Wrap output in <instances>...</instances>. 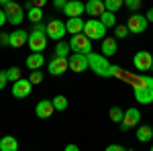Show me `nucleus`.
<instances>
[{
  "label": "nucleus",
  "mask_w": 153,
  "mask_h": 151,
  "mask_svg": "<svg viewBox=\"0 0 153 151\" xmlns=\"http://www.w3.org/2000/svg\"><path fill=\"white\" fill-rule=\"evenodd\" d=\"M68 33V29H65V23L63 21H59V19H51L47 23V37L49 39H57L61 41L63 37Z\"/></svg>",
  "instance_id": "9b49d317"
},
{
  "label": "nucleus",
  "mask_w": 153,
  "mask_h": 151,
  "mask_svg": "<svg viewBox=\"0 0 153 151\" xmlns=\"http://www.w3.org/2000/svg\"><path fill=\"white\" fill-rule=\"evenodd\" d=\"M151 70H153V65H151Z\"/></svg>",
  "instance_id": "37998d69"
},
{
  "label": "nucleus",
  "mask_w": 153,
  "mask_h": 151,
  "mask_svg": "<svg viewBox=\"0 0 153 151\" xmlns=\"http://www.w3.org/2000/svg\"><path fill=\"white\" fill-rule=\"evenodd\" d=\"M127 27H129V33H135V35H139V33H145L147 31V27H149V21H147V16L145 14H139V12H135L133 16H131L129 21H127Z\"/></svg>",
  "instance_id": "1a4fd4ad"
},
{
  "label": "nucleus",
  "mask_w": 153,
  "mask_h": 151,
  "mask_svg": "<svg viewBox=\"0 0 153 151\" xmlns=\"http://www.w3.org/2000/svg\"><path fill=\"white\" fill-rule=\"evenodd\" d=\"M139 121H141V112H139L135 106H133V108H127L123 121L118 123V125H120V131H131V129H135L139 125Z\"/></svg>",
  "instance_id": "6e6552de"
},
{
  "label": "nucleus",
  "mask_w": 153,
  "mask_h": 151,
  "mask_svg": "<svg viewBox=\"0 0 153 151\" xmlns=\"http://www.w3.org/2000/svg\"><path fill=\"white\" fill-rule=\"evenodd\" d=\"M133 94L139 104L153 102V78L151 76H137L133 80Z\"/></svg>",
  "instance_id": "f03ea898"
},
{
  "label": "nucleus",
  "mask_w": 153,
  "mask_h": 151,
  "mask_svg": "<svg viewBox=\"0 0 153 151\" xmlns=\"http://www.w3.org/2000/svg\"><path fill=\"white\" fill-rule=\"evenodd\" d=\"M108 115H110V121H112V123H120L123 116H125V110H123L120 106H110Z\"/></svg>",
  "instance_id": "bb28decb"
},
{
  "label": "nucleus",
  "mask_w": 153,
  "mask_h": 151,
  "mask_svg": "<svg viewBox=\"0 0 153 151\" xmlns=\"http://www.w3.org/2000/svg\"><path fill=\"white\" fill-rule=\"evenodd\" d=\"M19 149V141L12 135H6L0 139V151H16Z\"/></svg>",
  "instance_id": "412c9836"
},
{
  "label": "nucleus",
  "mask_w": 153,
  "mask_h": 151,
  "mask_svg": "<svg viewBox=\"0 0 153 151\" xmlns=\"http://www.w3.org/2000/svg\"><path fill=\"white\" fill-rule=\"evenodd\" d=\"M27 41H29V33H27L25 29H16V31H12V33H10L8 45L14 47V49H19V47H23Z\"/></svg>",
  "instance_id": "dca6fc26"
},
{
  "label": "nucleus",
  "mask_w": 153,
  "mask_h": 151,
  "mask_svg": "<svg viewBox=\"0 0 153 151\" xmlns=\"http://www.w3.org/2000/svg\"><path fill=\"white\" fill-rule=\"evenodd\" d=\"M8 39H10V33H8V35H6V33H0V45H8Z\"/></svg>",
  "instance_id": "f704fd0d"
},
{
  "label": "nucleus",
  "mask_w": 153,
  "mask_h": 151,
  "mask_svg": "<svg viewBox=\"0 0 153 151\" xmlns=\"http://www.w3.org/2000/svg\"><path fill=\"white\" fill-rule=\"evenodd\" d=\"M51 102H53V106H55V110H59V112H63V110L68 108V98H65L63 94H57Z\"/></svg>",
  "instance_id": "a878e982"
},
{
  "label": "nucleus",
  "mask_w": 153,
  "mask_h": 151,
  "mask_svg": "<svg viewBox=\"0 0 153 151\" xmlns=\"http://www.w3.org/2000/svg\"><path fill=\"white\" fill-rule=\"evenodd\" d=\"M120 6H125V0H104V8L110 12L120 10Z\"/></svg>",
  "instance_id": "c85d7f7f"
},
{
  "label": "nucleus",
  "mask_w": 153,
  "mask_h": 151,
  "mask_svg": "<svg viewBox=\"0 0 153 151\" xmlns=\"http://www.w3.org/2000/svg\"><path fill=\"white\" fill-rule=\"evenodd\" d=\"M127 35H129V27L127 25H117L114 27V37L117 39H125Z\"/></svg>",
  "instance_id": "7c9ffc66"
},
{
  "label": "nucleus",
  "mask_w": 153,
  "mask_h": 151,
  "mask_svg": "<svg viewBox=\"0 0 153 151\" xmlns=\"http://www.w3.org/2000/svg\"><path fill=\"white\" fill-rule=\"evenodd\" d=\"M25 63H27V68H29V70H41V68L45 65V57L41 55V51H33V53L27 57Z\"/></svg>",
  "instance_id": "6ab92c4d"
},
{
  "label": "nucleus",
  "mask_w": 153,
  "mask_h": 151,
  "mask_svg": "<svg viewBox=\"0 0 153 151\" xmlns=\"http://www.w3.org/2000/svg\"><path fill=\"white\" fill-rule=\"evenodd\" d=\"M53 112H55V106H53L51 100H39V102H37L35 115L39 116V118H49Z\"/></svg>",
  "instance_id": "2eb2a0df"
},
{
  "label": "nucleus",
  "mask_w": 153,
  "mask_h": 151,
  "mask_svg": "<svg viewBox=\"0 0 153 151\" xmlns=\"http://www.w3.org/2000/svg\"><path fill=\"white\" fill-rule=\"evenodd\" d=\"M31 2H33L35 6H41V8H43V6L47 4V0H31Z\"/></svg>",
  "instance_id": "4c0bfd02"
},
{
  "label": "nucleus",
  "mask_w": 153,
  "mask_h": 151,
  "mask_svg": "<svg viewBox=\"0 0 153 151\" xmlns=\"http://www.w3.org/2000/svg\"><path fill=\"white\" fill-rule=\"evenodd\" d=\"M6 78H8V82H16V80H21V78H23V71H21V68L12 65V68L6 70Z\"/></svg>",
  "instance_id": "cd10ccee"
},
{
  "label": "nucleus",
  "mask_w": 153,
  "mask_h": 151,
  "mask_svg": "<svg viewBox=\"0 0 153 151\" xmlns=\"http://www.w3.org/2000/svg\"><path fill=\"white\" fill-rule=\"evenodd\" d=\"M102 53L106 57L117 53V37H104L102 39Z\"/></svg>",
  "instance_id": "aec40b11"
},
{
  "label": "nucleus",
  "mask_w": 153,
  "mask_h": 151,
  "mask_svg": "<svg viewBox=\"0 0 153 151\" xmlns=\"http://www.w3.org/2000/svg\"><path fill=\"white\" fill-rule=\"evenodd\" d=\"M84 35H88V39H104L106 37V27L100 19L90 16L84 23Z\"/></svg>",
  "instance_id": "20e7f679"
},
{
  "label": "nucleus",
  "mask_w": 153,
  "mask_h": 151,
  "mask_svg": "<svg viewBox=\"0 0 153 151\" xmlns=\"http://www.w3.org/2000/svg\"><path fill=\"white\" fill-rule=\"evenodd\" d=\"M29 80L33 82V86H35V84H41V82H43V71H41V70H31Z\"/></svg>",
  "instance_id": "2f4dec72"
},
{
  "label": "nucleus",
  "mask_w": 153,
  "mask_h": 151,
  "mask_svg": "<svg viewBox=\"0 0 153 151\" xmlns=\"http://www.w3.org/2000/svg\"><path fill=\"white\" fill-rule=\"evenodd\" d=\"M137 139L141 141V143L151 141L153 139V127H149V125H141V127L137 129Z\"/></svg>",
  "instance_id": "5701e85b"
},
{
  "label": "nucleus",
  "mask_w": 153,
  "mask_h": 151,
  "mask_svg": "<svg viewBox=\"0 0 153 151\" xmlns=\"http://www.w3.org/2000/svg\"><path fill=\"white\" fill-rule=\"evenodd\" d=\"M10 92H12L14 98H27L29 94L33 92V82L29 80V78H21V80L12 82Z\"/></svg>",
  "instance_id": "9d476101"
},
{
  "label": "nucleus",
  "mask_w": 153,
  "mask_h": 151,
  "mask_svg": "<svg viewBox=\"0 0 153 151\" xmlns=\"http://www.w3.org/2000/svg\"><path fill=\"white\" fill-rule=\"evenodd\" d=\"M8 2H12V0H0V6H6Z\"/></svg>",
  "instance_id": "a19ab883"
},
{
  "label": "nucleus",
  "mask_w": 153,
  "mask_h": 151,
  "mask_svg": "<svg viewBox=\"0 0 153 151\" xmlns=\"http://www.w3.org/2000/svg\"><path fill=\"white\" fill-rule=\"evenodd\" d=\"M27 19H29L33 25H35V23H41V21H43V8L33 4L31 8H27Z\"/></svg>",
  "instance_id": "4be33fe9"
},
{
  "label": "nucleus",
  "mask_w": 153,
  "mask_h": 151,
  "mask_svg": "<svg viewBox=\"0 0 153 151\" xmlns=\"http://www.w3.org/2000/svg\"><path fill=\"white\" fill-rule=\"evenodd\" d=\"M70 51L71 47L68 41H57V45H55V53L53 55H61V57H70Z\"/></svg>",
  "instance_id": "393cba45"
},
{
  "label": "nucleus",
  "mask_w": 153,
  "mask_h": 151,
  "mask_svg": "<svg viewBox=\"0 0 153 151\" xmlns=\"http://www.w3.org/2000/svg\"><path fill=\"white\" fill-rule=\"evenodd\" d=\"M125 6H127L131 12H139L141 6H143V2L141 0H125Z\"/></svg>",
  "instance_id": "c756f323"
},
{
  "label": "nucleus",
  "mask_w": 153,
  "mask_h": 151,
  "mask_svg": "<svg viewBox=\"0 0 153 151\" xmlns=\"http://www.w3.org/2000/svg\"><path fill=\"white\" fill-rule=\"evenodd\" d=\"M70 70L74 74H82V71L88 70V55H84V53H74L70 55Z\"/></svg>",
  "instance_id": "ddd939ff"
},
{
  "label": "nucleus",
  "mask_w": 153,
  "mask_h": 151,
  "mask_svg": "<svg viewBox=\"0 0 153 151\" xmlns=\"http://www.w3.org/2000/svg\"><path fill=\"white\" fill-rule=\"evenodd\" d=\"M145 16H147V21H149V23H153V6H151L147 12H145Z\"/></svg>",
  "instance_id": "58836bf2"
},
{
  "label": "nucleus",
  "mask_w": 153,
  "mask_h": 151,
  "mask_svg": "<svg viewBox=\"0 0 153 151\" xmlns=\"http://www.w3.org/2000/svg\"><path fill=\"white\" fill-rule=\"evenodd\" d=\"M68 70H70V59L61 55H53V59L47 63V71L51 76H63Z\"/></svg>",
  "instance_id": "0eeeda50"
},
{
  "label": "nucleus",
  "mask_w": 153,
  "mask_h": 151,
  "mask_svg": "<svg viewBox=\"0 0 153 151\" xmlns=\"http://www.w3.org/2000/svg\"><path fill=\"white\" fill-rule=\"evenodd\" d=\"M84 23L82 16H68V23H65V29L70 35H78V33H84Z\"/></svg>",
  "instance_id": "f3484780"
},
{
  "label": "nucleus",
  "mask_w": 153,
  "mask_h": 151,
  "mask_svg": "<svg viewBox=\"0 0 153 151\" xmlns=\"http://www.w3.org/2000/svg\"><path fill=\"white\" fill-rule=\"evenodd\" d=\"M104 10H106L104 8V0H88V2H86V12H88V16L98 19Z\"/></svg>",
  "instance_id": "a211bd4d"
},
{
  "label": "nucleus",
  "mask_w": 153,
  "mask_h": 151,
  "mask_svg": "<svg viewBox=\"0 0 153 151\" xmlns=\"http://www.w3.org/2000/svg\"><path fill=\"white\" fill-rule=\"evenodd\" d=\"M6 82H8V78H6V70H4V71H0V90L6 88Z\"/></svg>",
  "instance_id": "473e14b6"
},
{
  "label": "nucleus",
  "mask_w": 153,
  "mask_h": 151,
  "mask_svg": "<svg viewBox=\"0 0 153 151\" xmlns=\"http://www.w3.org/2000/svg\"><path fill=\"white\" fill-rule=\"evenodd\" d=\"M151 151H153V145H151Z\"/></svg>",
  "instance_id": "79ce46f5"
},
{
  "label": "nucleus",
  "mask_w": 153,
  "mask_h": 151,
  "mask_svg": "<svg viewBox=\"0 0 153 151\" xmlns=\"http://www.w3.org/2000/svg\"><path fill=\"white\" fill-rule=\"evenodd\" d=\"M65 149H68V151H78L80 147H78V145H74V143H70V145H65Z\"/></svg>",
  "instance_id": "ea45409f"
},
{
  "label": "nucleus",
  "mask_w": 153,
  "mask_h": 151,
  "mask_svg": "<svg viewBox=\"0 0 153 151\" xmlns=\"http://www.w3.org/2000/svg\"><path fill=\"white\" fill-rule=\"evenodd\" d=\"M70 47H71L74 53H84V55H88V53L92 51V39H88V35H84V33L71 35Z\"/></svg>",
  "instance_id": "39448f33"
},
{
  "label": "nucleus",
  "mask_w": 153,
  "mask_h": 151,
  "mask_svg": "<svg viewBox=\"0 0 153 151\" xmlns=\"http://www.w3.org/2000/svg\"><path fill=\"white\" fill-rule=\"evenodd\" d=\"M63 12H65V16H82L84 12H86V2L68 0V4L63 6Z\"/></svg>",
  "instance_id": "4468645a"
},
{
  "label": "nucleus",
  "mask_w": 153,
  "mask_h": 151,
  "mask_svg": "<svg viewBox=\"0 0 153 151\" xmlns=\"http://www.w3.org/2000/svg\"><path fill=\"white\" fill-rule=\"evenodd\" d=\"M88 68L100 78H114V76H120L125 71L117 65H112L104 53H94V51L88 53Z\"/></svg>",
  "instance_id": "f257e3e1"
},
{
  "label": "nucleus",
  "mask_w": 153,
  "mask_h": 151,
  "mask_svg": "<svg viewBox=\"0 0 153 151\" xmlns=\"http://www.w3.org/2000/svg\"><path fill=\"white\" fill-rule=\"evenodd\" d=\"M4 10H6V16H8V23L14 25V27H19V25L23 23V19L27 16V14H25L23 4H16L14 0L6 4V8H4Z\"/></svg>",
  "instance_id": "423d86ee"
},
{
  "label": "nucleus",
  "mask_w": 153,
  "mask_h": 151,
  "mask_svg": "<svg viewBox=\"0 0 153 151\" xmlns=\"http://www.w3.org/2000/svg\"><path fill=\"white\" fill-rule=\"evenodd\" d=\"M106 151H123V145H117V143H114V145H108Z\"/></svg>",
  "instance_id": "e433bc0d"
},
{
  "label": "nucleus",
  "mask_w": 153,
  "mask_h": 151,
  "mask_svg": "<svg viewBox=\"0 0 153 151\" xmlns=\"http://www.w3.org/2000/svg\"><path fill=\"white\" fill-rule=\"evenodd\" d=\"M133 63L139 71H149L153 65V55L149 51H137L135 57H133Z\"/></svg>",
  "instance_id": "f8f14e48"
},
{
  "label": "nucleus",
  "mask_w": 153,
  "mask_h": 151,
  "mask_svg": "<svg viewBox=\"0 0 153 151\" xmlns=\"http://www.w3.org/2000/svg\"><path fill=\"white\" fill-rule=\"evenodd\" d=\"M47 25L43 23H35L33 25V33H29V41L27 45L31 47V51H41L47 47Z\"/></svg>",
  "instance_id": "7ed1b4c3"
},
{
  "label": "nucleus",
  "mask_w": 153,
  "mask_h": 151,
  "mask_svg": "<svg viewBox=\"0 0 153 151\" xmlns=\"http://www.w3.org/2000/svg\"><path fill=\"white\" fill-rule=\"evenodd\" d=\"M65 4H68V0H53V8H57V10H63Z\"/></svg>",
  "instance_id": "72a5a7b5"
},
{
  "label": "nucleus",
  "mask_w": 153,
  "mask_h": 151,
  "mask_svg": "<svg viewBox=\"0 0 153 151\" xmlns=\"http://www.w3.org/2000/svg\"><path fill=\"white\" fill-rule=\"evenodd\" d=\"M6 21H8L6 10H4V8H0V27H2V25H6Z\"/></svg>",
  "instance_id": "c9c22d12"
},
{
  "label": "nucleus",
  "mask_w": 153,
  "mask_h": 151,
  "mask_svg": "<svg viewBox=\"0 0 153 151\" xmlns=\"http://www.w3.org/2000/svg\"><path fill=\"white\" fill-rule=\"evenodd\" d=\"M102 23H104L106 29H114L117 27V12H110V10H104L100 16H98Z\"/></svg>",
  "instance_id": "b1692460"
}]
</instances>
